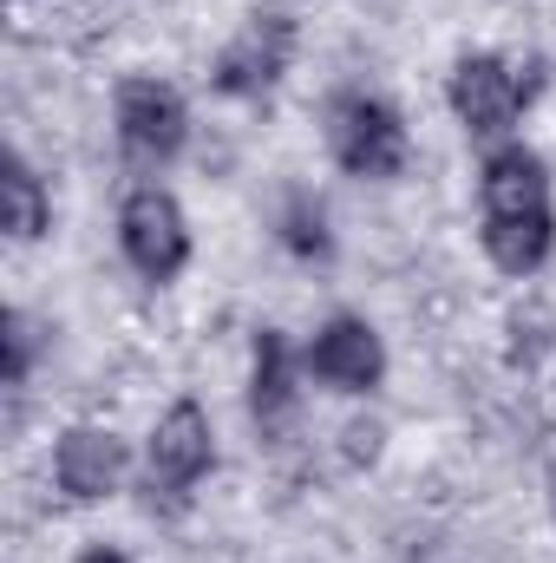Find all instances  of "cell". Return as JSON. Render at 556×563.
<instances>
[{"label":"cell","mask_w":556,"mask_h":563,"mask_svg":"<svg viewBox=\"0 0 556 563\" xmlns=\"http://www.w3.org/2000/svg\"><path fill=\"white\" fill-rule=\"evenodd\" d=\"M281 243H288L294 256H327L334 243H327V217H321V203L294 197V203L281 210Z\"/></svg>","instance_id":"cell-12"},{"label":"cell","mask_w":556,"mask_h":563,"mask_svg":"<svg viewBox=\"0 0 556 563\" xmlns=\"http://www.w3.org/2000/svg\"><path fill=\"white\" fill-rule=\"evenodd\" d=\"M33 354H40V334L26 321V308H7V387H26Z\"/></svg>","instance_id":"cell-13"},{"label":"cell","mask_w":556,"mask_h":563,"mask_svg":"<svg viewBox=\"0 0 556 563\" xmlns=\"http://www.w3.org/2000/svg\"><path fill=\"white\" fill-rule=\"evenodd\" d=\"M79 563H132V558H125V551H112V544H92Z\"/></svg>","instance_id":"cell-14"},{"label":"cell","mask_w":556,"mask_h":563,"mask_svg":"<svg viewBox=\"0 0 556 563\" xmlns=\"http://www.w3.org/2000/svg\"><path fill=\"white\" fill-rule=\"evenodd\" d=\"M478 210H485V250L504 276H537L556 250L551 170L524 144H498L478 170Z\"/></svg>","instance_id":"cell-1"},{"label":"cell","mask_w":556,"mask_h":563,"mask_svg":"<svg viewBox=\"0 0 556 563\" xmlns=\"http://www.w3.org/2000/svg\"><path fill=\"white\" fill-rule=\"evenodd\" d=\"M151 505L164 498L170 511L177 505H190V492L210 478V465H216V432H210V413L197 407V400H177L164 420L151 426Z\"/></svg>","instance_id":"cell-4"},{"label":"cell","mask_w":556,"mask_h":563,"mask_svg":"<svg viewBox=\"0 0 556 563\" xmlns=\"http://www.w3.org/2000/svg\"><path fill=\"white\" fill-rule=\"evenodd\" d=\"M288 59H294V20H288L281 7H256V13L236 26V40L216 53L210 86L230 92V99H263V92L281 86Z\"/></svg>","instance_id":"cell-5"},{"label":"cell","mask_w":556,"mask_h":563,"mask_svg":"<svg viewBox=\"0 0 556 563\" xmlns=\"http://www.w3.org/2000/svg\"><path fill=\"white\" fill-rule=\"evenodd\" d=\"M190 139V112H184V99H177V86H164V79H125L119 86V144H125V157H138V164H170L177 151Z\"/></svg>","instance_id":"cell-7"},{"label":"cell","mask_w":556,"mask_h":563,"mask_svg":"<svg viewBox=\"0 0 556 563\" xmlns=\"http://www.w3.org/2000/svg\"><path fill=\"white\" fill-rule=\"evenodd\" d=\"M119 243L144 282H177L190 263V217L164 184H138L119 210Z\"/></svg>","instance_id":"cell-3"},{"label":"cell","mask_w":556,"mask_h":563,"mask_svg":"<svg viewBox=\"0 0 556 563\" xmlns=\"http://www.w3.org/2000/svg\"><path fill=\"white\" fill-rule=\"evenodd\" d=\"M0 210H7V236H13V243H40L46 223H53L46 184H40V170H33L20 151H7V164H0Z\"/></svg>","instance_id":"cell-11"},{"label":"cell","mask_w":556,"mask_h":563,"mask_svg":"<svg viewBox=\"0 0 556 563\" xmlns=\"http://www.w3.org/2000/svg\"><path fill=\"white\" fill-rule=\"evenodd\" d=\"M125 439L119 432H105V426H73V432H59V445H53V478H59V492L73 498V505H99V498H112L119 485H125Z\"/></svg>","instance_id":"cell-9"},{"label":"cell","mask_w":556,"mask_h":563,"mask_svg":"<svg viewBox=\"0 0 556 563\" xmlns=\"http://www.w3.org/2000/svg\"><path fill=\"white\" fill-rule=\"evenodd\" d=\"M294 400H301V387H294V354H288V341H281L276 328H263V334H256V367H249V413L263 426H281L294 413Z\"/></svg>","instance_id":"cell-10"},{"label":"cell","mask_w":556,"mask_h":563,"mask_svg":"<svg viewBox=\"0 0 556 563\" xmlns=\"http://www.w3.org/2000/svg\"><path fill=\"white\" fill-rule=\"evenodd\" d=\"M327 151L347 177H400L407 170V125L374 92H341L327 106Z\"/></svg>","instance_id":"cell-2"},{"label":"cell","mask_w":556,"mask_h":563,"mask_svg":"<svg viewBox=\"0 0 556 563\" xmlns=\"http://www.w3.org/2000/svg\"><path fill=\"white\" fill-rule=\"evenodd\" d=\"M445 99H452V112H458V125H465L471 139H504V132L518 125V112H524V79H518V66L498 59V53H465V59L452 66Z\"/></svg>","instance_id":"cell-6"},{"label":"cell","mask_w":556,"mask_h":563,"mask_svg":"<svg viewBox=\"0 0 556 563\" xmlns=\"http://www.w3.org/2000/svg\"><path fill=\"white\" fill-rule=\"evenodd\" d=\"M308 374L334 394H374L387 380V347H380L374 321H360V314L321 321L314 341H308Z\"/></svg>","instance_id":"cell-8"}]
</instances>
